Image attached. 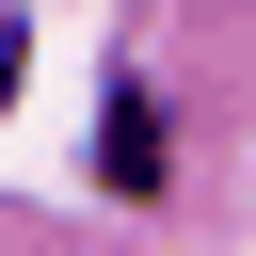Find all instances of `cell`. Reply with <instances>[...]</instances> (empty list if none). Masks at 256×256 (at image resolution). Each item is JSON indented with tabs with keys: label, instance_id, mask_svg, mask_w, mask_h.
I'll return each mask as SVG.
<instances>
[{
	"label": "cell",
	"instance_id": "1",
	"mask_svg": "<svg viewBox=\"0 0 256 256\" xmlns=\"http://www.w3.org/2000/svg\"><path fill=\"white\" fill-rule=\"evenodd\" d=\"M112 192H160V112H144V96L112 112Z\"/></svg>",
	"mask_w": 256,
	"mask_h": 256
}]
</instances>
